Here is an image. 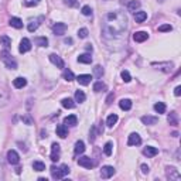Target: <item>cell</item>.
<instances>
[{
    "label": "cell",
    "instance_id": "16",
    "mask_svg": "<svg viewBox=\"0 0 181 181\" xmlns=\"http://www.w3.org/2000/svg\"><path fill=\"white\" fill-rule=\"evenodd\" d=\"M55 132H57V136H59L61 139H65L68 136V129L65 124H57Z\"/></svg>",
    "mask_w": 181,
    "mask_h": 181
},
{
    "label": "cell",
    "instance_id": "14",
    "mask_svg": "<svg viewBox=\"0 0 181 181\" xmlns=\"http://www.w3.org/2000/svg\"><path fill=\"white\" fill-rule=\"evenodd\" d=\"M90 79H92V76L88 75V74H81V75L76 76V81H78L79 85H89Z\"/></svg>",
    "mask_w": 181,
    "mask_h": 181
},
{
    "label": "cell",
    "instance_id": "5",
    "mask_svg": "<svg viewBox=\"0 0 181 181\" xmlns=\"http://www.w3.org/2000/svg\"><path fill=\"white\" fill-rule=\"evenodd\" d=\"M166 175L168 180H174V181H178L181 178L180 173L175 167H166Z\"/></svg>",
    "mask_w": 181,
    "mask_h": 181
},
{
    "label": "cell",
    "instance_id": "15",
    "mask_svg": "<svg viewBox=\"0 0 181 181\" xmlns=\"http://www.w3.org/2000/svg\"><path fill=\"white\" fill-rule=\"evenodd\" d=\"M143 154L147 156V157H154V156L158 154V149L157 147H153V146H147V147H144Z\"/></svg>",
    "mask_w": 181,
    "mask_h": 181
},
{
    "label": "cell",
    "instance_id": "7",
    "mask_svg": "<svg viewBox=\"0 0 181 181\" xmlns=\"http://www.w3.org/2000/svg\"><path fill=\"white\" fill-rule=\"evenodd\" d=\"M7 161H8L10 164H13V166L19 164V161H20L19 153H17L16 150H8V151H7Z\"/></svg>",
    "mask_w": 181,
    "mask_h": 181
},
{
    "label": "cell",
    "instance_id": "19",
    "mask_svg": "<svg viewBox=\"0 0 181 181\" xmlns=\"http://www.w3.org/2000/svg\"><path fill=\"white\" fill-rule=\"evenodd\" d=\"M76 123H78V118H76L75 115H69V116H67V118L64 119L65 126H75Z\"/></svg>",
    "mask_w": 181,
    "mask_h": 181
},
{
    "label": "cell",
    "instance_id": "12",
    "mask_svg": "<svg viewBox=\"0 0 181 181\" xmlns=\"http://www.w3.org/2000/svg\"><path fill=\"white\" fill-rule=\"evenodd\" d=\"M50 61L52 62L57 68H64V61H62V58L59 55H57V54H51V55H50Z\"/></svg>",
    "mask_w": 181,
    "mask_h": 181
},
{
    "label": "cell",
    "instance_id": "31",
    "mask_svg": "<svg viewBox=\"0 0 181 181\" xmlns=\"http://www.w3.org/2000/svg\"><path fill=\"white\" fill-rule=\"evenodd\" d=\"M0 44L4 47V50H8L10 45H11V40L8 38L7 36H2V37H0Z\"/></svg>",
    "mask_w": 181,
    "mask_h": 181
},
{
    "label": "cell",
    "instance_id": "3",
    "mask_svg": "<svg viewBox=\"0 0 181 181\" xmlns=\"http://www.w3.org/2000/svg\"><path fill=\"white\" fill-rule=\"evenodd\" d=\"M0 58H2V61L4 62L6 67H7V68H10V69H16V68H17V62H16V59L11 58L10 52H8L7 50L0 51Z\"/></svg>",
    "mask_w": 181,
    "mask_h": 181
},
{
    "label": "cell",
    "instance_id": "27",
    "mask_svg": "<svg viewBox=\"0 0 181 181\" xmlns=\"http://www.w3.org/2000/svg\"><path fill=\"white\" fill-rule=\"evenodd\" d=\"M146 19H147V13H146V11H136V13H134L136 23H143Z\"/></svg>",
    "mask_w": 181,
    "mask_h": 181
},
{
    "label": "cell",
    "instance_id": "24",
    "mask_svg": "<svg viewBox=\"0 0 181 181\" xmlns=\"http://www.w3.org/2000/svg\"><path fill=\"white\" fill-rule=\"evenodd\" d=\"M118 115L116 113H112V115H109L107 116V119H106V126L107 127H113L116 124V122H118Z\"/></svg>",
    "mask_w": 181,
    "mask_h": 181
},
{
    "label": "cell",
    "instance_id": "4",
    "mask_svg": "<svg viewBox=\"0 0 181 181\" xmlns=\"http://www.w3.org/2000/svg\"><path fill=\"white\" fill-rule=\"evenodd\" d=\"M59 154H61V147H59L58 143H52L51 144V154H50V158L51 161H58L59 160Z\"/></svg>",
    "mask_w": 181,
    "mask_h": 181
},
{
    "label": "cell",
    "instance_id": "1",
    "mask_svg": "<svg viewBox=\"0 0 181 181\" xmlns=\"http://www.w3.org/2000/svg\"><path fill=\"white\" fill-rule=\"evenodd\" d=\"M126 17L119 11H112L106 16V23L103 25V33L106 37H113L118 34L123 33V30L126 28Z\"/></svg>",
    "mask_w": 181,
    "mask_h": 181
},
{
    "label": "cell",
    "instance_id": "33",
    "mask_svg": "<svg viewBox=\"0 0 181 181\" xmlns=\"http://www.w3.org/2000/svg\"><path fill=\"white\" fill-rule=\"evenodd\" d=\"M34 42H36L37 45H40V47H47V45H48V38H47V37H37V38L34 40Z\"/></svg>",
    "mask_w": 181,
    "mask_h": 181
},
{
    "label": "cell",
    "instance_id": "30",
    "mask_svg": "<svg viewBox=\"0 0 181 181\" xmlns=\"http://www.w3.org/2000/svg\"><path fill=\"white\" fill-rule=\"evenodd\" d=\"M7 102H8V93L6 92V90L0 89V106L7 105Z\"/></svg>",
    "mask_w": 181,
    "mask_h": 181
},
{
    "label": "cell",
    "instance_id": "47",
    "mask_svg": "<svg viewBox=\"0 0 181 181\" xmlns=\"http://www.w3.org/2000/svg\"><path fill=\"white\" fill-rule=\"evenodd\" d=\"M95 132H96V130H95V126H93L92 130H90V133H89V141H95V137H96V136H95L96 133Z\"/></svg>",
    "mask_w": 181,
    "mask_h": 181
},
{
    "label": "cell",
    "instance_id": "43",
    "mask_svg": "<svg viewBox=\"0 0 181 181\" xmlns=\"http://www.w3.org/2000/svg\"><path fill=\"white\" fill-rule=\"evenodd\" d=\"M171 30H173V27L170 24H163L158 27V31H160V33H166V31H171Z\"/></svg>",
    "mask_w": 181,
    "mask_h": 181
},
{
    "label": "cell",
    "instance_id": "20",
    "mask_svg": "<svg viewBox=\"0 0 181 181\" xmlns=\"http://www.w3.org/2000/svg\"><path fill=\"white\" fill-rule=\"evenodd\" d=\"M139 8H140V2H137V0H130L129 4H127V10L132 11V13H136Z\"/></svg>",
    "mask_w": 181,
    "mask_h": 181
},
{
    "label": "cell",
    "instance_id": "17",
    "mask_svg": "<svg viewBox=\"0 0 181 181\" xmlns=\"http://www.w3.org/2000/svg\"><path fill=\"white\" fill-rule=\"evenodd\" d=\"M141 122H143L144 124H149V126H151V124H156V123H157L158 119L156 118V116L146 115V116H141Z\"/></svg>",
    "mask_w": 181,
    "mask_h": 181
},
{
    "label": "cell",
    "instance_id": "36",
    "mask_svg": "<svg viewBox=\"0 0 181 181\" xmlns=\"http://www.w3.org/2000/svg\"><path fill=\"white\" fill-rule=\"evenodd\" d=\"M33 168L36 170V171H44L45 170V164L42 163V161H34L33 163Z\"/></svg>",
    "mask_w": 181,
    "mask_h": 181
},
{
    "label": "cell",
    "instance_id": "23",
    "mask_svg": "<svg viewBox=\"0 0 181 181\" xmlns=\"http://www.w3.org/2000/svg\"><path fill=\"white\" fill-rule=\"evenodd\" d=\"M74 151H75V154H76V156L82 154V153L85 151V143H84V141H82V140H78V141H76Z\"/></svg>",
    "mask_w": 181,
    "mask_h": 181
},
{
    "label": "cell",
    "instance_id": "45",
    "mask_svg": "<svg viewBox=\"0 0 181 181\" xmlns=\"http://www.w3.org/2000/svg\"><path fill=\"white\" fill-rule=\"evenodd\" d=\"M21 120L24 122L25 124H28V126H30V124H33V119H31L30 115H24V116L21 118Z\"/></svg>",
    "mask_w": 181,
    "mask_h": 181
},
{
    "label": "cell",
    "instance_id": "26",
    "mask_svg": "<svg viewBox=\"0 0 181 181\" xmlns=\"http://www.w3.org/2000/svg\"><path fill=\"white\" fill-rule=\"evenodd\" d=\"M61 105L65 107V109H74L75 107V103H74V101L71 98H65L61 101Z\"/></svg>",
    "mask_w": 181,
    "mask_h": 181
},
{
    "label": "cell",
    "instance_id": "46",
    "mask_svg": "<svg viewBox=\"0 0 181 181\" xmlns=\"http://www.w3.org/2000/svg\"><path fill=\"white\" fill-rule=\"evenodd\" d=\"M64 3L67 6H69V7H74V6L78 4V0H64Z\"/></svg>",
    "mask_w": 181,
    "mask_h": 181
},
{
    "label": "cell",
    "instance_id": "6",
    "mask_svg": "<svg viewBox=\"0 0 181 181\" xmlns=\"http://www.w3.org/2000/svg\"><path fill=\"white\" fill-rule=\"evenodd\" d=\"M113 174H115V168H113L112 166H105V167H102V170H101V177L103 178V180H107V178L113 177Z\"/></svg>",
    "mask_w": 181,
    "mask_h": 181
},
{
    "label": "cell",
    "instance_id": "37",
    "mask_svg": "<svg viewBox=\"0 0 181 181\" xmlns=\"http://www.w3.org/2000/svg\"><path fill=\"white\" fill-rule=\"evenodd\" d=\"M154 110L157 113H164L166 112V105H164L163 102H157V103L154 105Z\"/></svg>",
    "mask_w": 181,
    "mask_h": 181
},
{
    "label": "cell",
    "instance_id": "29",
    "mask_svg": "<svg viewBox=\"0 0 181 181\" xmlns=\"http://www.w3.org/2000/svg\"><path fill=\"white\" fill-rule=\"evenodd\" d=\"M8 23H10V25L14 27V28H21L23 27V21L19 19V17H11Z\"/></svg>",
    "mask_w": 181,
    "mask_h": 181
},
{
    "label": "cell",
    "instance_id": "53",
    "mask_svg": "<svg viewBox=\"0 0 181 181\" xmlns=\"http://www.w3.org/2000/svg\"><path fill=\"white\" fill-rule=\"evenodd\" d=\"M171 136H173V137H178V133H177V132H173Z\"/></svg>",
    "mask_w": 181,
    "mask_h": 181
},
{
    "label": "cell",
    "instance_id": "28",
    "mask_svg": "<svg viewBox=\"0 0 181 181\" xmlns=\"http://www.w3.org/2000/svg\"><path fill=\"white\" fill-rule=\"evenodd\" d=\"M78 62H81V64H90L92 62V57H90V54H82V55L78 57Z\"/></svg>",
    "mask_w": 181,
    "mask_h": 181
},
{
    "label": "cell",
    "instance_id": "2",
    "mask_svg": "<svg viewBox=\"0 0 181 181\" xmlns=\"http://www.w3.org/2000/svg\"><path fill=\"white\" fill-rule=\"evenodd\" d=\"M50 171H51V175H52L54 180H61V178H64L65 175L69 174L71 170H69V167H68L67 164H62V166H59V167L52 166L50 168Z\"/></svg>",
    "mask_w": 181,
    "mask_h": 181
},
{
    "label": "cell",
    "instance_id": "52",
    "mask_svg": "<svg viewBox=\"0 0 181 181\" xmlns=\"http://www.w3.org/2000/svg\"><path fill=\"white\" fill-rule=\"evenodd\" d=\"M86 50H88V51H92V45H90V44H86Z\"/></svg>",
    "mask_w": 181,
    "mask_h": 181
},
{
    "label": "cell",
    "instance_id": "32",
    "mask_svg": "<svg viewBox=\"0 0 181 181\" xmlns=\"http://www.w3.org/2000/svg\"><path fill=\"white\" fill-rule=\"evenodd\" d=\"M62 76H64V79H65V81H68V82H71V81L75 79V75H74V72L71 69H64Z\"/></svg>",
    "mask_w": 181,
    "mask_h": 181
},
{
    "label": "cell",
    "instance_id": "18",
    "mask_svg": "<svg viewBox=\"0 0 181 181\" xmlns=\"http://www.w3.org/2000/svg\"><path fill=\"white\" fill-rule=\"evenodd\" d=\"M13 85H14V88H17V89H21V88H24L25 85H27V79L23 78V76H19V78H16L13 81Z\"/></svg>",
    "mask_w": 181,
    "mask_h": 181
},
{
    "label": "cell",
    "instance_id": "22",
    "mask_svg": "<svg viewBox=\"0 0 181 181\" xmlns=\"http://www.w3.org/2000/svg\"><path fill=\"white\" fill-rule=\"evenodd\" d=\"M167 122H168L171 126H177L178 124V115L177 112H171L168 116H167Z\"/></svg>",
    "mask_w": 181,
    "mask_h": 181
},
{
    "label": "cell",
    "instance_id": "13",
    "mask_svg": "<svg viewBox=\"0 0 181 181\" xmlns=\"http://www.w3.org/2000/svg\"><path fill=\"white\" fill-rule=\"evenodd\" d=\"M147 38H149V34H147L146 31H137V33L133 34V40H134L136 42H143V41H146Z\"/></svg>",
    "mask_w": 181,
    "mask_h": 181
},
{
    "label": "cell",
    "instance_id": "34",
    "mask_svg": "<svg viewBox=\"0 0 181 181\" xmlns=\"http://www.w3.org/2000/svg\"><path fill=\"white\" fill-rule=\"evenodd\" d=\"M105 74V69L103 67H101V65H96L95 68H93V75L96 76V78H102V75Z\"/></svg>",
    "mask_w": 181,
    "mask_h": 181
},
{
    "label": "cell",
    "instance_id": "38",
    "mask_svg": "<svg viewBox=\"0 0 181 181\" xmlns=\"http://www.w3.org/2000/svg\"><path fill=\"white\" fill-rule=\"evenodd\" d=\"M103 89H106V85L101 81H98L95 85H93V92H101V90H103Z\"/></svg>",
    "mask_w": 181,
    "mask_h": 181
},
{
    "label": "cell",
    "instance_id": "49",
    "mask_svg": "<svg viewBox=\"0 0 181 181\" xmlns=\"http://www.w3.org/2000/svg\"><path fill=\"white\" fill-rule=\"evenodd\" d=\"M149 171H150L149 166H147V164H141V173H143V174H147Z\"/></svg>",
    "mask_w": 181,
    "mask_h": 181
},
{
    "label": "cell",
    "instance_id": "41",
    "mask_svg": "<svg viewBox=\"0 0 181 181\" xmlns=\"http://www.w3.org/2000/svg\"><path fill=\"white\" fill-rule=\"evenodd\" d=\"M88 34H89L88 28H79V30H78V37H79V38H86Z\"/></svg>",
    "mask_w": 181,
    "mask_h": 181
},
{
    "label": "cell",
    "instance_id": "50",
    "mask_svg": "<svg viewBox=\"0 0 181 181\" xmlns=\"http://www.w3.org/2000/svg\"><path fill=\"white\" fill-rule=\"evenodd\" d=\"M174 95H175V96H180V95H181V86H175Z\"/></svg>",
    "mask_w": 181,
    "mask_h": 181
},
{
    "label": "cell",
    "instance_id": "42",
    "mask_svg": "<svg viewBox=\"0 0 181 181\" xmlns=\"http://www.w3.org/2000/svg\"><path fill=\"white\" fill-rule=\"evenodd\" d=\"M40 3V0H24V6L25 7H34Z\"/></svg>",
    "mask_w": 181,
    "mask_h": 181
},
{
    "label": "cell",
    "instance_id": "21",
    "mask_svg": "<svg viewBox=\"0 0 181 181\" xmlns=\"http://www.w3.org/2000/svg\"><path fill=\"white\" fill-rule=\"evenodd\" d=\"M42 20V17H40L38 20H31L30 23H28V25H27V30L30 31V33H33V31H36L37 28H38V25H40V21Z\"/></svg>",
    "mask_w": 181,
    "mask_h": 181
},
{
    "label": "cell",
    "instance_id": "39",
    "mask_svg": "<svg viewBox=\"0 0 181 181\" xmlns=\"http://www.w3.org/2000/svg\"><path fill=\"white\" fill-rule=\"evenodd\" d=\"M112 150H113L112 141H107V143L103 146V153H105L106 156H110V154H112Z\"/></svg>",
    "mask_w": 181,
    "mask_h": 181
},
{
    "label": "cell",
    "instance_id": "8",
    "mask_svg": "<svg viewBox=\"0 0 181 181\" xmlns=\"http://www.w3.org/2000/svg\"><path fill=\"white\" fill-rule=\"evenodd\" d=\"M65 31H67V24L65 23H55L52 27V33L55 36H64Z\"/></svg>",
    "mask_w": 181,
    "mask_h": 181
},
{
    "label": "cell",
    "instance_id": "10",
    "mask_svg": "<svg viewBox=\"0 0 181 181\" xmlns=\"http://www.w3.org/2000/svg\"><path fill=\"white\" fill-rule=\"evenodd\" d=\"M31 50V41L28 38H23L21 41H20V47H19V51L21 54H25L28 52V51Z\"/></svg>",
    "mask_w": 181,
    "mask_h": 181
},
{
    "label": "cell",
    "instance_id": "51",
    "mask_svg": "<svg viewBox=\"0 0 181 181\" xmlns=\"http://www.w3.org/2000/svg\"><path fill=\"white\" fill-rule=\"evenodd\" d=\"M64 42H65V44H72L74 41H72V38H69V37H68V38L64 40Z\"/></svg>",
    "mask_w": 181,
    "mask_h": 181
},
{
    "label": "cell",
    "instance_id": "9",
    "mask_svg": "<svg viewBox=\"0 0 181 181\" xmlns=\"http://www.w3.org/2000/svg\"><path fill=\"white\" fill-rule=\"evenodd\" d=\"M78 164L81 167H85V168H92L93 167V161L90 157H88V156H82V157L78 158Z\"/></svg>",
    "mask_w": 181,
    "mask_h": 181
},
{
    "label": "cell",
    "instance_id": "25",
    "mask_svg": "<svg viewBox=\"0 0 181 181\" xmlns=\"http://www.w3.org/2000/svg\"><path fill=\"white\" fill-rule=\"evenodd\" d=\"M119 106H120L122 110H130L132 109V101L130 99H122L119 102Z\"/></svg>",
    "mask_w": 181,
    "mask_h": 181
},
{
    "label": "cell",
    "instance_id": "48",
    "mask_svg": "<svg viewBox=\"0 0 181 181\" xmlns=\"http://www.w3.org/2000/svg\"><path fill=\"white\" fill-rule=\"evenodd\" d=\"M113 98H115V95H113V93H109V95H107V98H106V105H112Z\"/></svg>",
    "mask_w": 181,
    "mask_h": 181
},
{
    "label": "cell",
    "instance_id": "11",
    "mask_svg": "<svg viewBox=\"0 0 181 181\" xmlns=\"http://www.w3.org/2000/svg\"><path fill=\"white\" fill-rule=\"evenodd\" d=\"M141 143V137L137 134V133H130L129 139H127V144L129 146H139Z\"/></svg>",
    "mask_w": 181,
    "mask_h": 181
},
{
    "label": "cell",
    "instance_id": "44",
    "mask_svg": "<svg viewBox=\"0 0 181 181\" xmlns=\"http://www.w3.org/2000/svg\"><path fill=\"white\" fill-rule=\"evenodd\" d=\"M81 11H82V14H84V16H92V8H90L89 6H84Z\"/></svg>",
    "mask_w": 181,
    "mask_h": 181
},
{
    "label": "cell",
    "instance_id": "40",
    "mask_svg": "<svg viewBox=\"0 0 181 181\" xmlns=\"http://www.w3.org/2000/svg\"><path fill=\"white\" fill-rule=\"evenodd\" d=\"M120 75H122V79H123L124 82H130V81H132V76H130L129 71H126V69H124V71H122V74H120Z\"/></svg>",
    "mask_w": 181,
    "mask_h": 181
},
{
    "label": "cell",
    "instance_id": "35",
    "mask_svg": "<svg viewBox=\"0 0 181 181\" xmlns=\"http://www.w3.org/2000/svg\"><path fill=\"white\" fill-rule=\"evenodd\" d=\"M85 99H86V96H85L84 90H76L75 92V101L79 102V103H82V102H85Z\"/></svg>",
    "mask_w": 181,
    "mask_h": 181
}]
</instances>
